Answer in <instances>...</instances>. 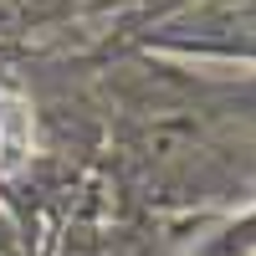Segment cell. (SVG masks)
<instances>
[{"instance_id": "1", "label": "cell", "mask_w": 256, "mask_h": 256, "mask_svg": "<svg viewBox=\"0 0 256 256\" xmlns=\"http://www.w3.org/2000/svg\"><path fill=\"white\" fill-rule=\"evenodd\" d=\"M251 256H256V251H251Z\"/></svg>"}]
</instances>
